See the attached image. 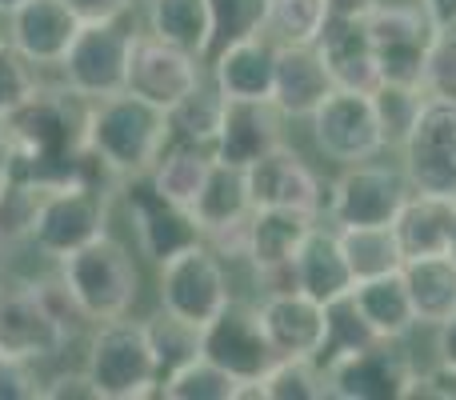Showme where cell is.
I'll use <instances>...</instances> for the list:
<instances>
[{
    "label": "cell",
    "instance_id": "obj_1",
    "mask_svg": "<svg viewBox=\"0 0 456 400\" xmlns=\"http://www.w3.org/2000/svg\"><path fill=\"white\" fill-rule=\"evenodd\" d=\"M168 144H173L168 112L128 88L85 104V149L120 181L149 176Z\"/></svg>",
    "mask_w": 456,
    "mask_h": 400
},
{
    "label": "cell",
    "instance_id": "obj_2",
    "mask_svg": "<svg viewBox=\"0 0 456 400\" xmlns=\"http://www.w3.org/2000/svg\"><path fill=\"white\" fill-rule=\"evenodd\" d=\"M56 276L77 297L88 321L96 324L128 316L136 297H141V268H136L128 244L117 241L112 233H101L96 241L64 252L56 260Z\"/></svg>",
    "mask_w": 456,
    "mask_h": 400
},
{
    "label": "cell",
    "instance_id": "obj_3",
    "mask_svg": "<svg viewBox=\"0 0 456 400\" xmlns=\"http://www.w3.org/2000/svg\"><path fill=\"white\" fill-rule=\"evenodd\" d=\"M88 377L96 380L104 400H141L160 396V364L144 321H101L88 340Z\"/></svg>",
    "mask_w": 456,
    "mask_h": 400
},
{
    "label": "cell",
    "instance_id": "obj_4",
    "mask_svg": "<svg viewBox=\"0 0 456 400\" xmlns=\"http://www.w3.org/2000/svg\"><path fill=\"white\" fill-rule=\"evenodd\" d=\"M136 32L120 20L104 24H80L77 40L69 45L64 61L56 64L64 88L77 93L80 101H101L128 88V61H133Z\"/></svg>",
    "mask_w": 456,
    "mask_h": 400
},
{
    "label": "cell",
    "instance_id": "obj_5",
    "mask_svg": "<svg viewBox=\"0 0 456 400\" xmlns=\"http://www.w3.org/2000/svg\"><path fill=\"white\" fill-rule=\"evenodd\" d=\"M109 197L112 192H104L101 184H88V181L53 184L40 197L28 241L37 244L40 257L61 260L64 252L109 233Z\"/></svg>",
    "mask_w": 456,
    "mask_h": 400
},
{
    "label": "cell",
    "instance_id": "obj_6",
    "mask_svg": "<svg viewBox=\"0 0 456 400\" xmlns=\"http://www.w3.org/2000/svg\"><path fill=\"white\" fill-rule=\"evenodd\" d=\"M157 273V300L173 316L205 329L221 308H228L232 292H228L224 260L216 257L208 244H192V249L176 252V257L160 260Z\"/></svg>",
    "mask_w": 456,
    "mask_h": 400
},
{
    "label": "cell",
    "instance_id": "obj_7",
    "mask_svg": "<svg viewBox=\"0 0 456 400\" xmlns=\"http://www.w3.org/2000/svg\"><path fill=\"white\" fill-rule=\"evenodd\" d=\"M329 393L337 400H404L417 385V364L401 340H372L324 361Z\"/></svg>",
    "mask_w": 456,
    "mask_h": 400
},
{
    "label": "cell",
    "instance_id": "obj_8",
    "mask_svg": "<svg viewBox=\"0 0 456 400\" xmlns=\"http://www.w3.org/2000/svg\"><path fill=\"white\" fill-rule=\"evenodd\" d=\"M364 24H369V37H372V48H377L385 80L420 85L425 80V56L436 32L425 4L420 0H380L364 16Z\"/></svg>",
    "mask_w": 456,
    "mask_h": 400
},
{
    "label": "cell",
    "instance_id": "obj_9",
    "mask_svg": "<svg viewBox=\"0 0 456 400\" xmlns=\"http://www.w3.org/2000/svg\"><path fill=\"white\" fill-rule=\"evenodd\" d=\"M308 125H313L316 149H321L329 160H337L340 168L361 165V160H377L380 152L388 149L369 93L332 88V93L321 101V109L308 117Z\"/></svg>",
    "mask_w": 456,
    "mask_h": 400
},
{
    "label": "cell",
    "instance_id": "obj_10",
    "mask_svg": "<svg viewBox=\"0 0 456 400\" xmlns=\"http://www.w3.org/2000/svg\"><path fill=\"white\" fill-rule=\"evenodd\" d=\"M72 332L45 305L37 281H0V353L24 361H53Z\"/></svg>",
    "mask_w": 456,
    "mask_h": 400
},
{
    "label": "cell",
    "instance_id": "obj_11",
    "mask_svg": "<svg viewBox=\"0 0 456 400\" xmlns=\"http://www.w3.org/2000/svg\"><path fill=\"white\" fill-rule=\"evenodd\" d=\"M200 353L213 364H221L224 372H232L240 385H256L276 364V348L265 332L260 308L236 305V300H228V308H221L200 329Z\"/></svg>",
    "mask_w": 456,
    "mask_h": 400
},
{
    "label": "cell",
    "instance_id": "obj_12",
    "mask_svg": "<svg viewBox=\"0 0 456 400\" xmlns=\"http://www.w3.org/2000/svg\"><path fill=\"white\" fill-rule=\"evenodd\" d=\"M404 176L417 192L456 200V104L428 101L409 141L401 144Z\"/></svg>",
    "mask_w": 456,
    "mask_h": 400
},
{
    "label": "cell",
    "instance_id": "obj_13",
    "mask_svg": "<svg viewBox=\"0 0 456 400\" xmlns=\"http://www.w3.org/2000/svg\"><path fill=\"white\" fill-rule=\"evenodd\" d=\"M412 184L404 173L377 160L345 165L329 192V216L337 228L345 224H393L401 204L409 200Z\"/></svg>",
    "mask_w": 456,
    "mask_h": 400
},
{
    "label": "cell",
    "instance_id": "obj_14",
    "mask_svg": "<svg viewBox=\"0 0 456 400\" xmlns=\"http://www.w3.org/2000/svg\"><path fill=\"white\" fill-rule=\"evenodd\" d=\"M200 80H205V61L200 56H192L189 48L168 45L152 32H136L133 61H128V93L168 112Z\"/></svg>",
    "mask_w": 456,
    "mask_h": 400
},
{
    "label": "cell",
    "instance_id": "obj_15",
    "mask_svg": "<svg viewBox=\"0 0 456 400\" xmlns=\"http://www.w3.org/2000/svg\"><path fill=\"white\" fill-rule=\"evenodd\" d=\"M120 197H125L128 216H133L136 249H141V257H149L152 265L192 249V244H205V228L197 224L192 208H181V204L165 200L144 176L141 181H125Z\"/></svg>",
    "mask_w": 456,
    "mask_h": 400
},
{
    "label": "cell",
    "instance_id": "obj_16",
    "mask_svg": "<svg viewBox=\"0 0 456 400\" xmlns=\"http://www.w3.org/2000/svg\"><path fill=\"white\" fill-rule=\"evenodd\" d=\"M321 216L300 208H252L248 220V265L256 268V281L268 284V292L297 289L292 284V260H297L305 236Z\"/></svg>",
    "mask_w": 456,
    "mask_h": 400
},
{
    "label": "cell",
    "instance_id": "obj_17",
    "mask_svg": "<svg viewBox=\"0 0 456 400\" xmlns=\"http://www.w3.org/2000/svg\"><path fill=\"white\" fill-rule=\"evenodd\" d=\"M252 192V208H300L321 216L324 208V184L313 168L305 165L300 152H292L289 144L265 152L260 160H252L244 168Z\"/></svg>",
    "mask_w": 456,
    "mask_h": 400
},
{
    "label": "cell",
    "instance_id": "obj_18",
    "mask_svg": "<svg viewBox=\"0 0 456 400\" xmlns=\"http://www.w3.org/2000/svg\"><path fill=\"white\" fill-rule=\"evenodd\" d=\"M77 32L80 20L64 0H24L4 16V40L37 69H56Z\"/></svg>",
    "mask_w": 456,
    "mask_h": 400
},
{
    "label": "cell",
    "instance_id": "obj_19",
    "mask_svg": "<svg viewBox=\"0 0 456 400\" xmlns=\"http://www.w3.org/2000/svg\"><path fill=\"white\" fill-rule=\"evenodd\" d=\"M256 308L276 356H321L324 337H329V308L321 300L300 289H281L265 292Z\"/></svg>",
    "mask_w": 456,
    "mask_h": 400
},
{
    "label": "cell",
    "instance_id": "obj_20",
    "mask_svg": "<svg viewBox=\"0 0 456 400\" xmlns=\"http://www.w3.org/2000/svg\"><path fill=\"white\" fill-rule=\"evenodd\" d=\"M316 48H321L324 64H329V77H332V85L337 88L372 96V88L385 80L364 16L329 12V24H324V32L316 37Z\"/></svg>",
    "mask_w": 456,
    "mask_h": 400
},
{
    "label": "cell",
    "instance_id": "obj_21",
    "mask_svg": "<svg viewBox=\"0 0 456 400\" xmlns=\"http://www.w3.org/2000/svg\"><path fill=\"white\" fill-rule=\"evenodd\" d=\"M276 53L281 48L265 32H248L208 56V80L224 93V101H273Z\"/></svg>",
    "mask_w": 456,
    "mask_h": 400
},
{
    "label": "cell",
    "instance_id": "obj_22",
    "mask_svg": "<svg viewBox=\"0 0 456 400\" xmlns=\"http://www.w3.org/2000/svg\"><path fill=\"white\" fill-rule=\"evenodd\" d=\"M284 144V112L273 101H224V120L216 133V160L248 168L265 152Z\"/></svg>",
    "mask_w": 456,
    "mask_h": 400
},
{
    "label": "cell",
    "instance_id": "obj_23",
    "mask_svg": "<svg viewBox=\"0 0 456 400\" xmlns=\"http://www.w3.org/2000/svg\"><path fill=\"white\" fill-rule=\"evenodd\" d=\"M332 88L337 85L316 45H289L276 53L273 104L284 112V120H308Z\"/></svg>",
    "mask_w": 456,
    "mask_h": 400
},
{
    "label": "cell",
    "instance_id": "obj_24",
    "mask_svg": "<svg viewBox=\"0 0 456 400\" xmlns=\"http://www.w3.org/2000/svg\"><path fill=\"white\" fill-rule=\"evenodd\" d=\"M292 284L300 292H308L313 300H321V305H332V300L348 297L356 289L353 268L340 252L337 228H324L321 220L313 224V233L305 236L297 260H292Z\"/></svg>",
    "mask_w": 456,
    "mask_h": 400
},
{
    "label": "cell",
    "instance_id": "obj_25",
    "mask_svg": "<svg viewBox=\"0 0 456 400\" xmlns=\"http://www.w3.org/2000/svg\"><path fill=\"white\" fill-rule=\"evenodd\" d=\"M452 224H456V200L412 189L409 200L396 212L393 233L401 241L404 260H420V257L452 252Z\"/></svg>",
    "mask_w": 456,
    "mask_h": 400
},
{
    "label": "cell",
    "instance_id": "obj_26",
    "mask_svg": "<svg viewBox=\"0 0 456 400\" xmlns=\"http://www.w3.org/2000/svg\"><path fill=\"white\" fill-rule=\"evenodd\" d=\"M353 300L380 340H404L412 329H420L417 308H412V297H409V284H404V273H385V276L356 281Z\"/></svg>",
    "mask_w": 456,
    "mask_h": 400
},
{
    "label": "cell",
    "instance_id": "obj_27",
    "mask_svg": "<svg viewBox=\"0 0 456 400\" xmlns=\"http://www.w3.org/2000/svg\"><path fill=\"white\" fill-rule=\"evenodd\" d=\"M213 165H216V152L208 149V144L173 141L165 152H160V160L152 165V173L144 176V181H149L165 200L181 204V208H192L200 197V189H205L208 173H213Z\"/></svg>",
    "mask_w": 456,
    "mask_h": 400
},
{
    "label": "cell",
    "instance_id": "obj_28",
    "mask_svg": "<svg viewBox=\"0 0 456 400\" xmlns=\"http://www.w3.org/2000/svg\"><path fill=\"white\" fill-rule=\"evenodd\" d=\"M404 284H409L412 308H417V324L436 329V324L456 316V257H420L404 260Z\"/></svg>",
    "mask_w": 456,
    "mask_h": 400
},
{
    "label": "cell",
    "instance_id": "obj_29",
    "mask_svg": "<svg viewBox=\"0 0 456 400\" xmlns=\"http://www.w3.org/2000/svg\"><path fill=\"white\" fill-rule=\"evenodd\" d=\"M149 32L176 48H189L192 56L208 64L213 53V8L208 0H144Z\"/></svg>",
    "mask_w": 456,
    "mask_h": 400
},
{
    "label": "cell",
    "instance_id": "obj_30",
    "mask_svg": "<svg viewBox=\"0 0 456 400\" xmlns=\"http://www.w3.org/2000/svg\"><path fill=\"white\" fill-rule=\"evenodd\" d=\"M337 236H340V252H345L348 268H353V281H369V276L401 273L404 268V252L393 224H345L337 228Z\"/></svg>",
    "mask_w": 456,
    "mask_h": 400
},
{
    "label": "cell",
    "instance_id": "obj_31",
    "mask_svg": "<svg viewBox=\"0 0 456 400\" xmlns=\"http://www.w3.org/2000/svg\"><path fill=\"white\" fill-rule=\"evenodd\" d=\"M248 212H252V192H248V176H244V168L216 160L213 173H208V181H205V189H200L197 204H192L197 224L205 228V233H213V228H224V224H232V220H244Z\"/></svg>",
    "mask_w": 456,
    "mask_h": 400
},
{
    "label": "cell",
    "instance_id": "obj_32",
    "mask_svg": "<svg viewBox=\"0 0 456 400\" xmlns=\"http://www.w3.org/2000/svg\"><path fill=\"white\" fill-rule=\"evenodd\" d=\"M240 396L260 400H329V372L316 356H276V364L256 380L244 385Z\"/></svg>",
    "mask_w": 456,
    "mask_h": 400
},
{
    "label": "cell",
    "instance_id": "obj_33",
    "mask_svg": "<svg viewBox=\"0 0 456 400\" xmlns=\"http://www.w3.org/2000/svg\"><path fill=\"white\" fill-rule=\"evenodd\" d=\"M324 24H329V0H265L260 32L276 48H289V45H316Z\"/></svg>",
    "mask_w": 456,
    "mask_h": 400
},
{
    "label": "cell",
    "instance_id": "obj_34",
    "mask_svg": "<svg viewBox=\"0 0 456 400\" xmlns=\"http://www.w3.org/2000/svg\"><path fill=\"white\" fill-rule=\"evenodd\" d=\"M224 120V93L213 80H200L189 96L168 109V125H173V141H192V144H216Z\"/></svg>",
    "mask_w": 456,
    "mask_h": 400
},
{
    "label": "cell",
    "instance_id": "obj_35",
    "mask_svg": "<svg viewBox=\"0 0 456 400\" xmlns=\"http://www.w3.org/2000/svg\"><path fill=\"white\" fill-rule=\"evenodd\" d=\"M244 385L224 372L221 364H213L205 353L184 361L181 369H173L160 380V396L168 400H240Z\"/></svg>",
    "mask_w": 456,
    "mask_h": 400
},
{
    "label": "cell",
    "instance_id": "obj_36",
    "mask_svg": "<svg viewBox=\"0 0 456 400\" xmlns=\"http://www.w3.org/2000/svg\"><path fill=\"white\" fill-rule=\"evenodd\" d=\"M425 104H428L425 85L380 80V85L372 88V109H377L380 133H385L388 149H401V144L409 141V133H412V125H417V117L425 112Z\"/></svg>",
    "mask_w": 456,
    "mask_h": 400
},
{
    "label": "cell",
    "instance_id": "obj_37",
    "mask_svg": "<svg viewBox=\"0 0 456 400\" xmlns=\"http://www.w3.org/2000/svg\"><path fill=\"white\" fill-rule=\"evenodd\" d=\"M144 332L152 340V353H157V364H160V377H168L173 369H181L184 361L200 356V329L181 316H173L168 308L152 313L144 321Z\"/></svg>",
    "mask_w": 456,
    "mask_h": 400
},
{
    "label": "cell",
    "instance_id": "obj_38",
    "mask_svg": "<svg viewBox=\"0 0 456 400\" xmlns=\"http://www.w3.org/2000/svg\"><path fill=\"white\" fill-rule=\"evenodd\" d=\"M324 308H329V337H324V348H321V356H316L321 364L332 361V356H340V353H353V348H364V345H372V340H380L377 332L369 329V321L361 316L353 292L332 300V305H324Z\"/></svg>",
    "mask_w": 456,
    "mask_h": 400
},
{
    "label": "cell",
    "instance_id": "obj_39",
    "mask_svg": "<svg viewBox=\"0 0 456 400\" xmlns=\"http://www.w3.org/2000/svg\"><path fill=\"white\" fill-rule=\"evenodd\" d=\"M40 197H45V189L24 181V176H4V181H0V233L12 244L28 241Z\"/></svg>",
    "mask_w": 456,
    "mask_h": 400
},
{
    "label": "cell",
    "instance_id": "obj_40",
    "mask_svg": "<svg viewBox=\"0 0 456 400\" xmlns=\"http://www.w3.org/2000/svg\"><path fill=\"white\" fill-rule=\"evenodd\" d=\"M40 93V69L24 61L8 40H0V117H12Z\"/></svg>",
    "mask_w": 456,
    "mask_h": 400
},
{
    "label": "cell",
    "instance_id": "obj_41",
    "mask_svg": "<svg viewBox=\"0 0 456 400\" xmlns=\"http://www.w3.org/2000/svg\"><path fill=\"white\" fill-rule=\"evenodd\" d=\"M425 93L428 101L456 104V24H441L433 32V45L425 56Z\"/></svg>",
    "mask_w": 456,
    "mask_h": 400
},
{
    "label": "cell",
    "instance_id": "obj_42",
    "mask_svg": "<svg viewBox=\"0 0 456 400\" xmlns=\"http://www.w3.org/2000/svg\"><path fill=\"white\" fill-rule=\"evenodd\" d=\"M208 8H213V53L248 32H260L265 20V0H208Z\"/></svg>",
    "mask_w": 456,
    "mask_h": 400
},
{
    "label": "cell",
    "instance_id": "obj_43",
    "mask_svg": "<svg viewBox=\"0 0 456 400\" xmlns=\"http://www.w3.org/2000/svg\"><path fill=\"white\" fill-rule=\"evenodd\" d=\"M0 400H45V377L37 361L0 353Z\"/></svg>",
    "mask_w": 456,
    "mask_h": 400
},
{
    "label": "cell",
    "instance_id": "obj_44",
    "mask_svg": "<svg viewBox=\"0 0 456 400\" xmlns=\"http://www.w3.org/2000/svg\"><path fill=\"white\" fill-rule=\"evenodd\" d=\"M45 400H104L88 369L80 372H56L45 380Z\"/></svg>",
    "mask_w": 456,
    "mask_h": 400
},
{
    "label": "cell",
    "instance_id": "obj_45",
    "mask_svg": "<svg viewBox=\"0 0 456 400\" xmlns=\"http://www.w3.org/2000/svg\"><path fill=\"white\" fill-rule=\"evenodd\" d=\"M80 24H104V20H125L133 12L136 0H64Z\"/></svg>",
    "mask_w": 456,
    "mask_h": 400
},
{
    "label": "cell",
    "instance_id": "obj_46",
    "mask_svg": "<svg viewBox=\"0 0 456 400\" xmlns=\"http://www.w3.org/2000/svg\"><path fill=\"white\" fill-rule=\"evenodd\" d=\"M436 369L456 372V316L436 324Z\"/></svg>",
    "mask_w": 456,
    "mask_h": 400
},
{
    "label": "cell",
    "instance_id": "obj_47",
    "mask_svg": "<svg viewBox=\"0 0 456 400\" xmlns=\"http://www.w3.org/2000/svg\"><path fill=\"white\" fill-rule=\"evenodd\" d=\"M420 4L433 16L436 29H441V24H456V0H420Z\"/></svg>",
    "mask_w": 456,
    "mask_h": 400
},
{
    "label": "cell",
    "instance_id": "obj_48",
    "mask_svg": "<svg viewBox=\"0 0 456 400\" xmlns=\"http://www.w3.org/2000/svg\"><path fill=\"white\" fill-rule=\"evenodd\" d=\"M380 0H329V12L337 16H369Z\"/></svg>",
    "mask_w": 456,
    "mask_h": 400
},
{
    "label": "cell",
    "instance_id": "obj_49",
    "mask_svg": "<svg viewBox=\"0 0 456 400\" xmlns=\"http://www.w3.org/2000/svg\"><path fill=\"white\" fill-rule=\"evenodd\" d=\"M12 160H16V149H12V133H8V120L0 117V181L12 173Z\"/></svg>",
    "mask_w": 456,
    "mask_h": 400
},
{
    "label": "cell",
    "instance_id": "obj_50",
    "mask_svg": "<svg viewBox=\"0 0 456 400\" xmlns=\"http://www.w3.org/2000/svg\"><path fill=\"white\" fill-rule=\"evenodd\" d=\"M8 257H12V241L0 233V276H4V268H8Z\"/></svg>",
    "mask_w": 456,
    "mask_h": 400
},
{
    "label": "cell",
    "instance_id": "obj_51",
    "mask_svg": "<svg viewBox=\"0 0 456 400\" xmlns=\"http://www.w3.org/2000/svg\"><path fill=\"white\" fill-rule=\"evenodd\" d=\"M16 4H24V0H0V16H8Z\"/></svg>",
    "mask_w": 456,
    "mask_h": 400
},
{
    "label": "cell",
    "instance_id": "obj_52",
    "mask_svg": "<svg viewBox=\"0 0 456 400\" xmlns=\"http://www.w3.org/2000/svg\"><path fill=\"white\" fill-rule=\"evenodd\" d=\"M449 257H456V224H452V252H449Z\"/></svg>",
    "mask_w": 456,
    "mask_h": 400
},
{
    "label": "cell",
    "instance_id": "obj_53",
    "mask_svg": "<svg viewBox=\"0 0 456 400\" xmlns=\"http://www.w3.org/2000/svg\"><path fill=\"white\" fill-rule=\"evenodd\" d=\"M0 40H4V32H0Z\"/></svg>",
    "mask_w": 456,
    "mask_h": 400
}]
</instances>
